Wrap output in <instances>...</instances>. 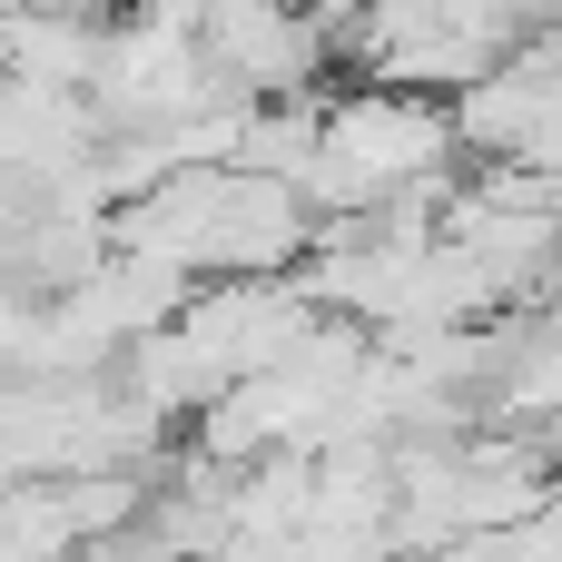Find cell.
I'll return each mask as SVG.
<instances>
[{"mask_svg": "<svg viewBox=\"0 0 562 562\" xmlns=\"http://www.w3.org/2000/svg\"><path fill=\"white\" fill-rule=\"evenodd\" d=\"M109 40V0H0V79L20 89H99Z\"/></svg>", "mask_w": 562, "mask_h": 562, "instance_id": "obj_1", "label": "cell"}, {"mask_svg": "<svg viewBox=\"0 0 562 562\" xmlns=\"http://www.w3.org/2000/svg\"><path fill=\"white\" fill-rule=\"evenodd\" d=\"M296 10H306V20H316L326 40H356V30L375 20V0H296Z\"/></svg>", "mask_w": 562, "mask_h": 562, "instance_id": "obj_2", "label": "cell"}]
</instances>
